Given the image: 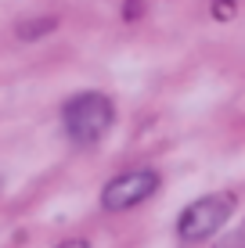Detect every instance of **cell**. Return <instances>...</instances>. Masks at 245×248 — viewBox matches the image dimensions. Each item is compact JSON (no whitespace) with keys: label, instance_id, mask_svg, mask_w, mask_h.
<instances>
[{"label":"cell","instance_id":"5b68a950","mask_svg":"<svg viewBox=\"0 0 245 248\" xmlns=\"http://www.w3.org/2000/svg\"><path fill=\"white\" fill-rule=\"evenodd\" d=\"M213 248H245V219H242V223H234V230H227Z\"/></svg>","mask_w":245,"mask_h":248},{"label":"cell","instance_id":"277c9868","mask_svg":"<svg viewBox=\"0 0 245 248\" xmlns=\"http://www.w3.org/2000/svg\"><path fill=\"white\" fill-rule=\"evenodd\" d=\"M54 29H58V18H54V15H47V18H29V22L18 25V40H36V36L54 32Z\"/></svg>","mask_w":245,"mask_h":248},{"label":"cell","instance_id":"7a4b0ae2","mask_svg":"<svg viewBox=\"0 0 245 248\" xmlns=\"http://www.w3.org/2000/svg\"><path fill=\"white\" fill-rule=\"evenodd\" d=\"M234 212V194H202L188 205V209L180 212V219H177V234H180V241H206V237H213L216 230H220L227 219H231Z\"/></svg>","mask_w":245,"mask_h":248},{"label":"cell","instance_id":"52a82bcc","mask_svg":"<svg viewBox=\"0 0 245 248\" xmlns=\"http://www.w3.org/2000/svg\"><path fill=\"white\" fill-rule=\"evenodd\" d=\"M58 248H90V241H83V237H72V241H62Z\"/></svg>","mask_w":245,"mask_h":248},{"label":"cell","instance_id":"8992f818","mask_svg":"<svg viewBox=\"0 0 245 248\" xmlns=\"http://www.w3.org/2000/svg\"><path fill=\"white\" fill-rule=\"evenodd\" d=\"M231 11H234V7H231V0H216V4H213V15H216V18H227Z\"/></svg>","mask_w":245,"mask_h":248},{"label":"cell","instance_id":"6da1fadb","mask_svg":"<svg viewBox=\"0 0 245 248\" xmlns=\"http://www.w3.org/2000/svg\"><path fill=\"white\" fill-rule=\"evenodd\" d=\"M65 130H69L72 140L80 144H94L101 140L115 123V105L108 93H98V90H87V93H76V97L65 105Z\"/></svg>","mask_w":245,"mask_h":248},{"label":"cell","instance_id":"3957f363","mask_svg":"<svg viewBox=\"0 0 245 248\" xmlns=\"http://www.w3.org/2000/svg\"><path fill=\"white\" fill-rule=\"evenodd\" d=\"M159 191V173L155 169H126L119 173L115 180L105 184V191H101V205H105V212H123V209H133V205L148 202L151 194Z\"/></svg>","mask_w":245,"mask_h":248}]
</instances>
